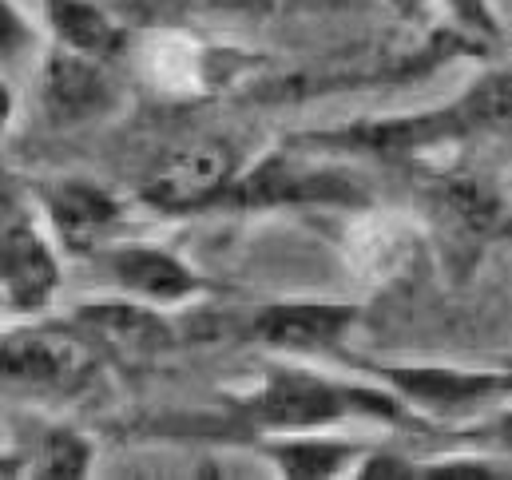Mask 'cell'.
Returning a JSON list of instances; mask_svg holds the SVG:
<instances>
[{
    "label": "cell",
    "instance_id": "cell-1",
    "mask_svg": "<svg viewBox=\"0 0 512 480\" xmlns=\"http://www.w3.org/2000/svg\"><path fill=\"white\" fill-rule=\"evenodd\" d=\"M247 417L266 433L338 429L346 421H409L413 409L389 385H354L306 365H270L247 393Z\"/></svg>",
    "mask_w": 512,
    "mask_h": 480
},
{
    "label": "cell",
    "instance_id": "cell-2",
    "mask_svg": "<svg viewBox=\"0 0 512 480\" xmlns=\"http://www.w3.org/2000/svg\"><path fill=\"white\" fill-rule=\"evenodd\" d=\"M497 135H512V72L477 76L453 104L437 112L358 123L338 139L382 159H413V155H429V151L473 143V139H497Z\"/></svg>",
    "mask_w": 512,
    "mask_h": 480
},
{
    "label": "cell",
    "instance_id": "cell-3",
    "mask_svg": "<svg viewBox=\"0 0 512 480\" xmlns=\"http://www.w3.org/2000/svg\"><path fill=\"white\" fill-rule=\"evenodd\" d=\"M382 385H389L417 417L453 421L469 413H485L497 401L512 397L509 365H417V361H382L366 365Z\"/></svg>",
    "mask_w": 512,
    "mask_h": 480
},
{
    "label": "cell",
    "instance_id": "cell-4",
    "mask_svg": "<svg viewBox=\"0 0 512 480\" xmlns=\"http://www.w3.org/2000/svg\"><path fill=\"white\" fill-rule=\"evenodd\" d=\"M223 207H370V191L346 167L274 151L239 175Z\"/></svg>",
    "mask_w": 512,
    "mask_h": 480
},
{
    "label": "cell",
    "instance_id": "cell-5",
    "mask_svg": "<svg viewBox=\"0 0 512 480\" xmlns=\"http://www.w3.org/2000/svg\"><path fill=\"white\" fill-rule=\"evenodd\" d=\"M64 282V250L48 231L40 211L8 207L4 219V322H32L40 318Z\"/></svg>",
    "mask_w": 512,
    "mask_h": 480
},
{
    "label": "cell",
    "instance_id": "cell-6",
    "mask_svg": "<svg viewBox=\"0 0 512 480\" xmlns=\"http://www.w3.org/2000/svg\"><path fill=\"white\" fill-rule=\"evenodd\" d=\"M243 163L231 139H191L163 155V163L139 187V199L159 215H187L203 207H219L239 183Z\"/></svg>",
    "mask_w": 512,
    "mask_h": 480
},
{
    "label": "cell",
    "instance_id": "cell-7",
    "mask_svg": "<svg viewBox=\"0 0 512 480\" xmlns=\"http://www.w3.org/2000/svg\"><path fill=\"white\" fill-rule=\"evenodd\" d=\"M358 318H362L358 302L290 298V302H270L258 310L255 334L262 346L290 354V358H330V354H342Z\"/></svg>",
    "mask_w": 512,
    "mask_h": 480
},
{
    "label": "cell",
    "instance_id": "cell-8",
    "mask_svg": "<svg viewBox=\"0 0 512 480\" xmlns=\"http://www.w3.org/2000/svg\"><path fill=\"white\" fill-rule=\"evenodd\" d=\"M92 365H96L92 342L80 330L68 334V330L16 322L4 334V377H8V385L76 393L88 381Z\"/></svg>",
    "mask_w": 512,
    "mask_h": 480
},
{
    "label": "cell",
    "instance_id": "cell-9",
    "mask_svg": "<svg viewBox=\"0 0 512 480\" xmlns=\"http://www.w3.org/2000/svg\"><path fill=\"white\" fill-rule=\"evenodd\" d=\"M92 258L100 262L104 278L120 294L139 298L147 306H159V310L183 306L207 290V282L175 250L155 246V242H108Z\"/></svg>",
    "mask_w": 512,
    "mask_h": 480
},
{
    "label": "cell",
    "instance_id": "cell-10",
    "mask_svg": "<svg viewBox=\"0 0 512 480\" xmlns=\"http://www.w3.org/2000/svg\"><path fill=\"white\" fill-rule=\"evenodd\" d=\"M36 211L56 235L64 254H96L104 250L116 227L124 223V203L88 179H56L36 187Z\"/></svg>",
    "mask_w": 512,
    "mask_h": 480
},
{
    "label": "cell",
    "instance_id": "cell-11",
    "mask_svg": "<svg viewBox=\"0 0 512 480\" xmlns=\"http://www.w3.org/2000/svg\"><path fill=\"white\" fill-rule=\"evenodd\" d=\"M139 76L167 100H199L219 88L223 52L183 28H155L139 40Z\"/></svg>",
    "mask_w": 512,
    "mask_h": 480
},
{
    "label": "cell",
    "instance_id": "cell-12",
    "mask_svg": "<svg viewBox=\"0 0 512 480\" xmlns=\"http://www.w3.org/2000/svg\"><path fill=\"white\" fill-rule=\"evenodd\" d=\"M342 254L350 270L370 286H393L405 278L421 254V231L409 215L358 207L342 227Z\"/></svg>",
    "mask_w": 512,
    "mask_h": 480
},
{
    "label": "cell",
    "instance_id": "cell-13",
    "mask_svg": "<svg viewBox=\"0 0 512 480\" xmlns=\"http://www.w3.org/2000/svg\"><path fill=\"white\" fill-rule=\"evenodd\" d=\"M72 326L88 342H100L104 350H112L120 358H151L175 342V330L159 306H147V302L128 298L120 290L108 298L80 302L72 310Z\"/></svg>",
    "mask_w": 512,
    "mask_h": 480
},
{
    "label": "cell",
    "instance_id": "cell-14",
    "mask_svg": "<svg viewBox=\"0 0 512 480\" xmlns=\"http://www.w3.org/2000/svg\"><path fill=\"white\" fill-rule=\"evenodd\" d=\"M40 96L56 123H84L112 112L120 92L108 76V60H92L52 44L40 56Z\"/></svg>",
    "mask_w": 512,
    "mask_h": 480
},
{
    "label": "cell",
    "instance_id": "cell-15",
    "mask_svg": "<svg viewBox=\"0 0 512 480\" xmlns=\"http://www.w3.org/2000/svg\"><path fill=\"white\" fill-rule=\"evenodd\" d=\"M262 457L278 477L290 480H330L354 477L358 461L370 453V445L342 437L334 429H290V433H262L258 441Z\"/></svg>",
    "mask_w": 512,
    "mask_h": 480
},
{
    "label": "cell",
    "instance_id": "cell-16",
    "mask_svg": "<svg viewBox=\"0 0 512 480\" xmlns=\"http://www.w3.org/2000/svg\"><path fill=\"white\" fill-rule=\"evenodd\" d=\"M40 20L52 44L92 60H112L128 48V28L96 0H40Z\"/></svg>",
    "mask_w": 512,
    "mask_h": 480
},
{
    "label": "cell",
    "instance_id": "cell-17",
    "mask_svg": "<svg viewBox=\"0 0 512 480\" xmlns=\"http://www.w3.org/2000/svg\"><path fill=\"white\" fill-rule=\"evenodd\" d=\"M92 461H96V449L84 433L68 429V425H56L40 437L36 453H32V477H52V480H76L92 473Z\"/></svg>",
    "mask_w": 512,
    "mask_h": 480
},
{
    "label": "cell",
    "instance_id": "cell-18",
    "mask_svg": "<svg viewBox=\"0 0 512 480\" xmlns=\"http://www.w3.org/2000/svg\"><path fill=\"white\" fill-rule=\"evenodd\" d=\"M36 20L24 16L16 8V0H4V24H0V44H4V64L16 68V64H36Z\"/></svg>",
    "mask_w": 512,
    "mask_h": 480
},
{
    "label": "cell",
    "instance_id": "cell-19",
    "mask_svg": "<svg viewBox=\"0 0 512 480\" xmlns=\"http://www.w3.org/2000/svg\"><path fill=\"white\" fill-rule=\"evenodd\" d=\"M473 437H477L481 449H493V453H501V457H509L512 461V405L493 409V413L477 425Z\"/></svg>",
    "mask_w": 512,
    "mask_h": 480
},
{
    "label": "cell",
    "instance_id": "cell-20",
    "mask_svg": "<svg viewBox=\"0 0 512 480\" xmlns=\"http://www.w3.org/2000/svg\"><path fill=\"white\" fill-rule=\"evenodd\" d=\"M445 8L473 32H485V36H497L501 24H497V8L493 0H445Z\"/></svg>",
    "mask_w": 512,
    "mask_h": 480
},
{
    "label": "cell",
    "instance_id": "cell-21",
    "mask_svg": "<svg viewBox=\"0 0 512 480\" xmlns=\"http://www.w3.org/2000/svg\"><path fill=\"white\" fill-rule=\"evenodd\" d=\"M389 4H393L401 16H417V12L425 8V0H389Z\"/></svg>",
    "mask_w": 512,
    "mask_h": 480
},
{
    "label": "cell",
    "instance_id": "cell-22",
    "mask_svg": "<svg viewBox=\"0 0 512 480\" xmlns=\"http://www.w3.org/2000/svg\"><path fill=\"white\" fill-rule=\"evenodd\" d=\"M215 4H231V8H247V4H258V0H215Z\"/></svg>",
    "mask_w": 512,
    "mask_h": 480
}]
</instances>
